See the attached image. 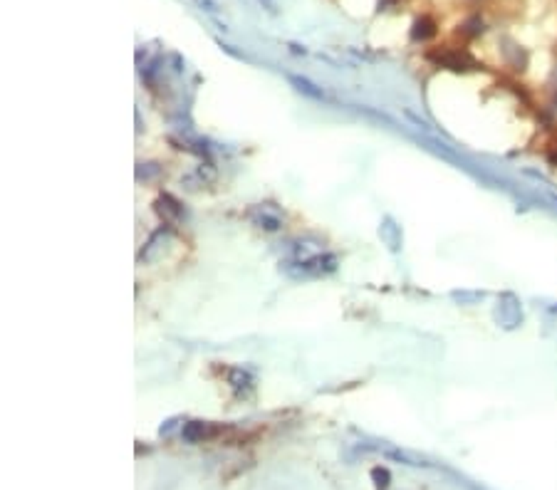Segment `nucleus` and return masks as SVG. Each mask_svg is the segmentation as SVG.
Segmentation results:
<instances>
[{
  "label": "nucleus",
  "instance_id": "20e7f679",
  "mask_svg": "<svg viewBox=\"0 0 557 490\" xmlns=\"http://www.w3.org/2000/svg\"><path fill=\"white\" fill-rule=\"evenodd\" d=\"M213 431L208 428V423H188L186 428H183V439L191 441V443H199V441H203L206 436H210Z\"/></svg>",
  "mask_w": 557,
  "mask_h": 490
},
{
  "label": "nucleus",
  "instance_id": "7ed1b4c3",
  "mask_svg": "<svg viewBox=\"0 0 557 490\" xmlns=\"http://www.w3.org/2000/svg\"><path fill=\"white\" fill-rule=\"evenodd\" d=\"M288 79H290L292 85H295V90L297 92H302V95H307V97H313V99H324V92L319 90V87H315L310 79H305V77H295V74H288Z\"/></svg>",
  "mask_w": 557,
  "mask_h": 490
},
{
  "label": "nucleus",
  "instance_id": "f03ea898",
  "mask_svg": "<svg viewBox=\"0 0 557 490\" xmlns=\"http://www.w3.org/2000/svg\"><path fill=\"white\" fill-rule=\"evenodd\" d=\"M436 35V25H433V20H429V17H419L414 23V28H411V40H416V42H424V40L433 38Z\"/></svg>",
  "mask_w": 557,
  "mask_h": 490
},
{
  "label": "nucleus",
  "instance_id": "423d86ee",
  "mask_svg": "<svg viewBox=\"0 0 557 490\" xmlns=\"http://www.w3.org/2000/svg\"><path fill=\"white\" fill-rule=\"evenodd\" d=\"M372 475H374V480H376V488H379V490L387 488V483H389V473H387V471H381V468H376V471H374V473H372Z\"/></svg>",
  "mask_w": 557,
  "mask_h": 490
},
{
  "label": "nucleus",
  "instance_id": "39448f33",
  "mask_svg": "<svg viewBox=\"0 0 557 490\" xmlns=\"http://www.w3.org/2000/svg\"><path fill=\"white\" fill-rule=\"evenodd\" d=\"M196 3V8H201V10H206V13H210V15H216L218 10H221V6H218L216 0H194Z\"/></svg>",
  "mask_w": 557,
  "mask_h": 490
},
{
  "label": "nucleus",
  "instance_id": "f257e3e1",
  "mask_svg": "<svg viewBox=\"0 0 557 490\" xmlns=\"http://www.w3.org/2000/svg\"><path fill=\"white\" fill-rule=\"evenodd\" d=\"M253 223H256L258 228H265V231H278V228L283 226L280 215L270 213L265 206H260V209L253 211Z\"/></svg>",
  "mask_w": 557,
  "mask_h": 490
}]
</instances>
